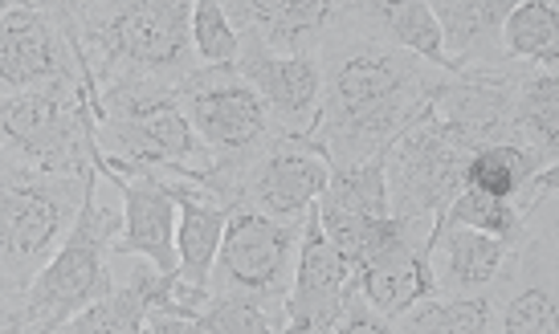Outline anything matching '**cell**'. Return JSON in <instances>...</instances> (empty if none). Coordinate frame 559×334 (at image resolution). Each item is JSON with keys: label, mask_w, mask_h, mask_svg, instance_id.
Masks as SVG:
<instances>
[{"label": "cell", "mask_w": 559, "mask_h": 334, "mask_svg": "<svg viewBox=\"0 0 559 334\" xmlns=\"http://www.w3.org/2000/svg\"><path fill=\"white\" fill-rule=\"evenodd\" d=\"M392 331L404 334H486L498 331L495 289L474 294H429L392 319Z\"/></svg>", "instance_id": "21"}, {"label": "cell", "mask_w": 559, "mask_h": 334, "mask_svg": "<svg viewBox=\"0 0 559 334\" xmlns=\"http://www.w3.org/2000/svg\"><path fill=\"white\" fill-rule=\"evenodd\" d=\"M352 274L356 270L343 261L335 244L326 241V232L319 228V213L311 204V213L302 220V237H298L290 294H286V331H335L343 289H347Z\"/></svg>", "instance_id": "14"}, {"label": "cell", "mask_w": 559, "mask_h": 334, "mask_svg": "<svg viewBox=\"0 0 559 334\" xmlns=\"http://www.w3.org/2000/svg\"><path fill=\"white\" fill-rule=\"evenodd\" d=\"M319 65L323 98L307 135L326 155V167L359 164L384 152L445 77V70L417 53L372 37H343L319 53Z\"/></svg>", "instance_id": "1"}, {"label": "cell", "mask_w": 559, "mask_h": 334, "mask_svg": "<svg viewBox=\"0 0 559 334\" xmlns=\"http://www.w3.org/2000/svg\"><path fill=\"white\" fill-rule=\"evenodd\" d=\"M437 225H466L478 228V232H490V237H502V241H519L527 216L519 213L514 200L486 196V192H474V188L462 183V192L450 200V208H445V216Z\"/></svg>", "instance_id": "25"}, {"label": "cell", "mask_w": 559, "mask_h": 334, "mask_svg": "<svg viewBox=\"0 0 559 334\" xmlns=\"http://www.w3.org/2000/svg\"><path fill=\"white\" fill-rule=\"evenodd\" d=\"M527 61H481V65H457L445 70L433 98L425 103V115L433 119L441 135L457 143L462 152H478L498 139H519L514 127V91ZM523 143V139H519Z\"/></svg>", "instance_id": "8"}, {"label": "cell", "mask_w": 559, "mask_h": 334, "mask_svg": "<svg viewBox=\"0 0 559 334\" xmlns=\"http://www.w3.org/2000/svg\"><path fill=\"white\" fill-rule=\"evenodd\" d=\"M123 228V208L98 192V171L86 183L82 208L53 258L33 274L21 302V331H62L70 314L110 289V244Z\"/></svg>", "instance_id": "3"}, {"label": "cell", "mask_w": 559, "mask_h": 334, "mask_svg": "<svg viewBox=\"0 0 559 334\" xmlns=\"http://www.w3.org/2000/svg\"><path fill=\"white\" fill-rule=\"evenodd\" d=\"M86 176L37 171L0 155V282L25 294L33 274L53 258L82 208Z\"/></svg>", "instance_id": "4"}, {"label": "cell", "mask_w": 559, "mask_h": 334, "mask_svg": "<svg viewBox=\"0 0 559 334\" xmlns=\"http://www.w3.org/2000/svg\"><path fill=\"white\" fill-rule=\"evenodd\" d=\"M234 70L262 98V107L270 110L274 127L295 131V135L311 131L314 115H319V98H323L319 53H282V49H270L258 37L241 33Z\"/></svg>", "instance_id": "12"}, {"label": "cell", "mask_w": 559, "mask_h": 334, "mask_svg": "<svg viewBox=\"0 0 559 334\" xmlns=\"http://www.w3.org/2000/svg\"><path fill=\"white\" fill-rule=\"evenodd\" d=\"M82 82L79 53L41 9L16 4L0 13V94Z\"/></svg>", "instance_id": "13"}, {"label": "cell", "mask_w": 559, "mask_h": 334, "mask_svg": "<svg viewBox=\"0 0 559 334\" xmlns=\"http://www.w3.org/2000/svg\"><path fill=\"white\" fill-rule=\"evenodd\" d=\"M514 241L478 232L466 225H433L429 232V261H433L437 294H474L495 286L502 261Z\"/></svg>", "instance_id": "17"}, {"label": "cell", "mask_w": 559, "mask_h": 334, "mask_svg": "<svg viewBox=\"0 0 559 334\" xmlns=\"http://www.w3.org/2000/svg\"><path fill=\"white\" fill-rule=\"evenodd\" d=\"M156 180L168 183L171 200H176V270L188 282L209 286V274H213V261H217L221 249V232L229 220V204L192 180H176V176H156Z\"/></svg>", "instance_id": "18"}, {"label": "cell", "mask_w": 559, "mask_h": 334, "mask_svg": "<svg viewBox=\"0 0 559 334\" xmlns=\"http://www.w3.org/2000/svg\"><path fill=\"white\" fill-rule=\"evenodd\" d=\"M326 188V155L311 135L278 131L237 171V204L278 220H302Z\"/></svg>", "instance_id": "10"}, {"label": "cell", "mask_w": 559, "mask_h": 334, "mask_svg": "<svg viewBox=\"0 0 559 334\" xmlns=\"http://www.w3.org/2000/svg\"><path fill=\"white\" fill-rule=\"evenodd\" d=\"M286 331V314L262 302H249L237 294H209L201 314L192 319V334H258Z\"/></svg>", "instance_id": "26"}, {"label": "cell", "mask_w": 559, "mask_h": 334, "mask_svg": "<svg viewBox=\"0 0 559 334\" xmlns=\"http://www.w3.org/2000/svg\"><path fill=\"white\" fill-rule=\"evenodd\" d=\"M302 220H278V216H265L249 204L229 208L217 261L209 274V294H237V298H249V302H262L286 314Z\"/></svg>", "instance_id": "6"}, {"label": "cell", "mask_w": 559, "mask_h": 334, "mask_svg": "<svg viewBox=\"0 0 559 334\" xmlns=\"http://www.w3.org/2000/svg\"><path fill=\"white\" fill-rule=\"evenodd\" d=\"M29 9H41V13L58 25V29L70 37V46L79 41V21H82V0H25Z\"/></svg>", "instance_id": "29"}, {"label": "cell", "mask_w": 559, "mask_h": 334, "mask_svg": "<svg viewBox=\"0 0 559 334\" xmlns=\"http://www.w3.org/2000/svg\"><path fill=\"white\" fill-rule=\"evenodd\" d=\"M21 302H25V294L0 282V331H21Z\"/></svg>", "instance_id": "30"}, {"label": "cell", "mask_w": 559, "mask_h": 334, "mask_svg": "<svg viewBox=\"0 0 559 334\" xmlns=\"http://www.w3.org/2000/svg\"><path fill=\"white\" fill-rule=\"evenodd\" d=\"M164 270H156L147 258L110 253V289L79 314L66 319V334H135L143 331V314L152 306L156 282Z\"/></svg>", "instance_id": "16"}, {"label": "cell", "mask_w": 559, "mask_h": 334, "mask_svg": "<svg viewBox=\"0 0 559 334\" xmlns=\"http://www.w3.org/2000/svg\"><path fill=\"white\" fill-rule=\"evenodd\" d=\"M197 0H82L79 53L86 98L115 74H147L180 86L201 61L192 53Z\"/></svg>", "instance_id": "2"}, {"label": "cell", "mask_w": 559, "mask_h": 334, "mask_svg": "<svg viewBox=\"0 0 559 334\" xmlns=\"http://www.w3.org/2000/svg\"><path fill=\"white\" fill-rule=\"evenodd\" d=\"M94 171L98 180L110 183V192L119 196V208H123V228L110 244V253L147 258L164 274L176 270V200L168 183L156 176H123L98 159H94Z\"/></svg>", "instance_id": "15"}, {"label": "cell", "mask_w": 559, "mask_h": 334, "mask_svg": "<svg viewBox=\"0 0 559 334\" xmlns=\"http://www.w3.org/2000/svg\"><path fill=\"white\" fill-rule=\"evenodd\" d=\"M466 159L469 155L441 135L433 119L425 115V107H420L417 119L384 147L392 216L433 220L437 225L450 208V200L466 183Z\"/></svg>", "instance_id": "9"}, {"label": "cell", "mask_w": 559, "mask_h": 334, "mask_svg": "<svg viewBox=\"0 0 559 334\" xmlns=\"http://www.w3.org/2000/svg\"><path fill=\"white\" fill-rule=\"evenodd\" d=\"M502 49L514 61H535L559 70V4L556 0H519L502 21Z\"/></svg>", "instance_id": "23"}, {"label": "cell", "mask_w": 559, "mask_h": 334, "mask_svg": "<svg viewBox=\"0 0 559 334\" xmlns=\"http://www.w3.org/2000/svg\"><path fill=\"white\" fill-rule=\"evenodd\" d=\"M319 204L343 208V213L389 216V176H384V152L368 155L359 164L326 167V188Z\"/></svg>", "instance_id": "24"}, {"label": "cell", "mask_w": 559, "mask_h": 334, "mask_svg": "<svg viewBox=\"0 0 559 334\" xmlns=\"http://www.w3.org/2000/svg\"><path fill=\"white\" fill-rule=\"evenodd\" d=\"M176 103L197 139L209 147L213 164L229 171H241L282 131L234 65H197L176 86Z\"/></svg>", "instance_id": "7"}, {"label": "cell", "mask_w": 559, "mask_h": 334, "mask_svg": "<svg viewBox=\"0 0 559 334\" xmlns=\"http://www.w3.org/2000/svg\"><path fill=\"white\" fill-rule=\"evenodd\" d=\"M356 331H392V322L384 319L380 310H372V302L359 294L356 274H352V282H347V289H343L340 319H335V334H356Z\"/></svg>", "instance_id": "28"}, {"label": "cell", "mask_w": 559, "mask_h": 334, "mask_svg": "<svg viewBox=\"0 0 559 334\" xmlns=\"http://www.w3.org/2000/svg\"><path fill=\"white\" fill-rule=\"evenodd\" d=\"M514 127L547 159H559V70H544L527 61L514 91Z\"/></svg>", "instance_id": "22"}, {"label": "cell", "mask_w": 559, "mask_h": 334, "mask_svg": "<svg viewBox=\"0 0 559 334\" xmlns=\"http://www.w3.org/2000/svg\"><path fill=\"white\" fill-rule=\"evenodd\" d=\"M237 33L258 37L282 53H323L356 37L352 0H221Z\"/></svg>", "instance_id": "11"}, {"label": "cell", "mask_w": 559, "mask_h": 334, "mask_svg": "<svg viewBox=\"0 0 559 334\" xmlns=\"http://www.w3.org/2000/svg\"><path fill=\"white\" fill-rule=\"evenodd\" d=\"M356 286L372 302V310H380L389 322L401 310H408L417 298L437 294L433 261H429V237L404 241L396 249H389V253H380L376 261H368V265H359Z\"/></svg>", "instance_id": "20"}, {"label": "cell", "mask_w": 559, "mask_h": 334, "mask_svg": "<svg viewBox=\"0 0 559 334\" xmlns=\"http://www.w3.org/2000/svg\"><path fill=\"white\" fill-rule=\"evenodd\" d=\"M0 155L37 171L86 176L98 155L86 82L0 94Z\"/></svg>", "instance_id": "5"}, {"label": "cell", "mask_w": 559, "mask_h": 334, "mask_svg": "<svg viewBox=\"0 0 559 334\" xmlns=\"http://www.w3.org/2000/svg\"><path fill=\"white\" fill-rule=\"evenodd\" d=\"M241 33L225 13L221 0H197L192 4V53L201 65H234Z\"/></svg>", "instance_id": "27"}, {"label": "cell", "mask_w": 559, "mask_h": 334, "mask_svg": "<svg viewBox=\"0 0 559 334\" xmlns=\"http://www.w3.org/2000/svg\"><path fill=\"white\" fill-rule=\"evenodd\" d=\"M352 25H356V37L408 49L437 70H453L429 0H352Z\"/></svg>", "instance_id": "19"}]
</instances>
